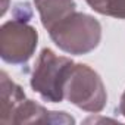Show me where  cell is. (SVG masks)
Wrapping results in <instances>:
<instances>
[{"label": "cell", "instance_id": "cell-1", "mask_svg": "<svg viewBox=\"0 0 125 125\" xmlns=\"http://www.w3.org/2000/svg\"><path fill=\"white\" fill-rule=\"evenodd\" d=\"M32 10L28 3L13 9V18L0 28V56L6 63L25 65L32 57L38 43V32L30 24Z\"/></svg>", "mask_w": 125, "mask_h": 125}, {"label": "cell", "instance_id": "cell-2", "mask_svg": "<svg viewBox=\"0 0 125 125\" xmlns=\"http://www.w3.org/2000/svg\"><path fill=\"white\" fill-rule=\"evenodd\" d=\"M53 43L68 54H87L102 40V24L91 15L75 10L47 31Z\"/></svg>", "mask_w": 125, "mask_h": 125}, {"label": "cell", "instance_id": "cell-3", "mask_svg": "<svg viewBox=\"0 0 125 125\" xmlns=\"http://www.w3.org/2000/svg\"><path fill=\"white\" fill-rule=\"evenodd\" d=\"M74 66V60L68 56L56 54L52 49H43L34 63L31 74V88L49 103L65 100V84Z\"/></svg>", "mask_w": 125, "mask_h": 125}, {"label": "cell", "instance_id": "cell-4", "mask_svg": "<svg viewBox=\"0 0 125 125\" xmlns=\"http://www.w3.org/2000/svg\"><path fill=\"white\" fill-rule=\"evenodd\" d=\"M65 99L78 109L99 113L106 107L107 93L100 75L85 63H74L65 84Z\"/></svg>", "mask_w": 125, "mask_h": 125}, {"label": "cell", "instance_id": "cell-5", "mask_svg": "<svg viewBox=\"0 0 125 125\" xmlns=\"http://www.w3.org/2000/svg\"><path fill=\"white\" fill-rule=\"evenodd\" d=\"M18 124H75V119L66 112L49 110L40 103L24 99L10 113L5 125H18Z\"/></svg>", "mask_w": 125, "mask_h": 125}, {"label": "cell", "instance_id": "cell-6", "mask_svg": "<svg viewBox=\"0 0 125 125\" xmlns=\"http://www.w3.org/2000/svg\"><path fill=\"white\" fill-rule=\"evenodd\" d=\"M34 6L47 31L77 10L75 0H34Z\"/></svg>", "mask_w": 125, "mask_h": 125}, {"label": "cell", "instance_id": "cell-7", "mask_svg": "<svg viewBox=\"0 0 125 125\" xmlns=\"http://www.w3.org/2000/svg\"><path fill=\"white\" fill-rule=\"evenodd\" d=\"M25 93L21 85L9 78L6 71L0 74V124L5 125L13 109L25 99Z\"/></svg>", "mask_w": 125, "mask_h": 125}, {"label": "cell", "instance_id": "cell-8", "mask_svg": "<svg viewBox=\"0 0 125 125\" xmlns=\"http://www.w3.org/2000/svg\"><path fill=\"white\" fill-rule=\"evenodd\" d=\"M107 16L125 19V0H109Z\"/></svg>", "mask_w": 125, "mask_h": 125}, {"label": "cell", "instance_id": "cell-9", "mask_svg": "<svg viewBox=\"0 0 125 125\" xmlns=\"http://www.w3.org/2000/svg\"><path fill=\"white\" fill-rule=\"evenodd\" d=\"M87 5L97 13L106 15L107 16V9H109V0H85Z\"/></svg>", "mask_w": 125, "mask_h": 125}, {"label": "cell", "instance_id": "cell-10", "mask_svg": "<svg viewBox=\"0 0 125 125\" xmlns=\"http://www.w3.org/2000/svg\"><path fill=\"white\" fill-rule=\"evenodd\" d=\"M118 113L122 115L125 118V91L122 93L121 96V100H119V106H118Z\"/></svg>", "mask_w": 125, "mask_h": 125}]
</instances>
